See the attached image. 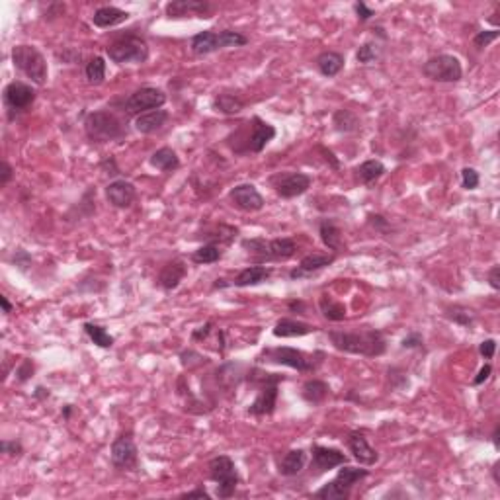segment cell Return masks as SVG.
I'll list each match as a JSON object with an SVG mask.
<instances>
[{
	"instance_id": "cell-60",
	"label": "cell",
	"mask_w": 500,
	"mask_h": 500,
	"mask_svg": "<svg viewBox=\"0 0 500 500\" xmlns=\"http://www.w3.org/2000/svg\"><path fill=\"white\" fill-rule=\"evenodd\" d=\"M49 389H45V387H38L36 391H34V397L39 398V401H43V398H49Z\"/></svg>"
},
{
	"instance_id": "cell-28",
	"label": "cell",
	"mask_w": 500,
	"mask_h": 500,
	"mask_svg": "<svg viewBox=\"0 0 500 500\" xmlns=\"http://www.w3.org/2000/svg\"><path fill=\"white\" fill-rule=\"evenodd\" d=\"M344 64H346V59H344L342 53L338 51H322L315 59L317 71L326 78H334L336 75H340V71L344 69Z\"/></svg>"
},
{
	"instance_id": "cell-59",
	"label": "cell",
	"mask_w": 500,
	"mask_h": 500,
	"mask_svg": "<svg viewBox=\"0 0 500 500\" xmlns=\"http://www.w3.org/2000/svg\"><path fill=\"white\" fill-rule=\"evenodd\" d=\"M287 307L291 309V311H299V313H305V303H303L301 299H291V301H287Z\"/></svg>"
},
{
	"instance_id": "cell-13",
	"label": "cell",
	"mask_w": 500,
	"mask_h": 500,
	"mask_svg": "<svg viewBox=\"0 0 500 500\" xmlns=\"http://www.w3.org/2000/svg\"><path fill=\"white\" fill-rule=\"evenodd\" d=\"M167 104V94L165 90L156 88V86H143V88L135 90L128 100L123 102V112L128 116H141L153 110H160Z\"/></svg>"
},
{
	"instance_id": "cell-22",
	"label": "cell",
	"mask_w": 500,
	"mask_h": 500,
	"mask_svg": "<svg viewBox=\"0 0 500 500\" xmlns=\"http://www.w3.org/2000/svg\"><path fill=\"white\" fill-rule=\"evenodd\" d=\"M336 260V254L334 252H313V254H307V257L301 258L299 266L295 270H291V280H299V278H305V276H311V274H317L321 272L326 266L334 264Z\"/></svg>"
},
{
	"instance_id": "cell-52",
	"label": "cell",
	"mask_w": 500,
	"mask_h": 500,
	"mask_svg": "<svg viewBox=\"0 0 500 500\" xmlns=\"http://www.w3.org/2000/svg\"><path fill=\"white\" fill-rule=\"evenodd\" d=\"M354 12L358 16L359 22H368V20H372L373 16H375V12H373L366 2H356V4H354Z\"/></svg>"
},
{
	"instance_id": "cell-57",
	"label": "cell",
	"mask_w": 500,
	"mask_h": 500,
	"mask_svg": "<svg viewBox=\"0 0 500 500\" xmlns=\"http://www.w3.org/2000/svg\"><path fill=\"white\" fill-rule=\"evenodd\" d=\"M488 285H490L495 291H499L500 289V266H492V268L488 270Z\"/></svg>"
},
{
	"instance_id": "cell-2",
	"label": "cell",
	"mask_w": 500,
	"mask_h": 500,
	"mask_svg": "<svg viewBox=\"0 0 500 500\" xmlns=\"http://www.w3.org/2000/svg\"><path fill=\"white\" fill-rule=\"evenodd\" d=\"M241 246L257 264L285 262V260H289L297 252V244L289 237H280V239H262V237L243 239Z\"/></svg>"
},
{
	"instance_id": "cell-41",
	"label": "cell",
	"mask_w": 500,
	"mask_h": 500,
	"mask_svg": "<svg viewBox=\"0 0 500 500\" xmlns=\"http://www.w3.org/2000/svg\"><path fill=\"white\" fill-rule=\"evenodd\" d=\"M446 317L449 321H453L455 324H462L465 329L473 326L475 322V313L471 309L462 307V305H453V307L446 309Z\"/></svg>"
},
{
	"instance_id": "cell-33",
	"label": "cell",
	"mask_w": 500,
	"mask_h": 500,
	"mask_svg": "<svg viewBox=\"0 0 500 500\" xmlns=\"http://www.w3.org/2000/svg\"><path fill=\"white\" fill-rule=\"evenodd\" d=\"M387 172V168L381 160H375V158H370L366 163H361L358 168H356V178L364 184V186H372L375 184L377 180L383 176Z\"/></svg>"
},
{
	"instance_id": "cell-8",
	"label": "cell",
	"mask_w": 500,
	"mask_h": 500,
	"mask_svg": "<svg viewBox=\"0 0 500 500\" xmlns=\"http://www.w3.org/2000/svg\"><path fill=\"white\" fill-rule=\"evenodd\" d=\"M12 63L14 69H18L22 75H26L34 84H38V86L45 84L49 69H47L45 55L39 51L38 47L26 45V43L16 45L12 49Z\"/></svg>"
},
{
	"instance_id": "cell-55",
	"label": "cell",
	"mask_w": 500,
	"mask_h": 500,
	"mask_svg": "<svg viewBox=\"0 0 500 500\" xmlns=\"http://www.w3.org/2000/svg\"><path fill=\"white\" fill-rule=\"evenodd\" d=\"M100 168H102L106 174H110V176H117V174H119V168H117L116 158H114V156L104 158L102 163H100Z\"/></svg>"
},
{
	"instance_id": "cell-36",
	"label": "cell",
	"mask_w": 500,
	"mask_h": 500,
	"mask_svg": "<svg viewBox=\"0 0 500 500\" xmlns=\"http://www.w3.org/2000/svg\"><path fill=\"white\" fill-rule=\"evenodd\" d=\"M213 110L225 116H237L244 110V100L237 94H217L213 98Z\"/></svg>"
},
{
	"instance_id": "cell-62",
	"label": "cell",
	"mask_w": 500,
	"mask_h": 500,
	"mask_svg": "<svg viewBox=\"0 0 500 500\" xmlns=\"http://www.w3.org/2000/svg\"><path fill=\"white\" fill-rule=\"evenodd\" d=\"M499 467H500V462H495V465H492V469H490V473H492V481H495V485H499V487H500Z\"/></svg>"
},
{
	"instance_id": "cell-48",
	"label": "cell",
	"mask_w": 500,
	"mask_h": 500,
	"mask_svg": "<svg viewBox=\"0 0 500 500\" xmlns=\"http://www.w3.org/2000/svg\"><path fill=\"white\" fill-rule=\"evenodd\" d=\"M0 449H2V453H6V455H22L24 453V448H22V444L18 442V440H2V444H0Z\"/></svg>"
},
{
	"instance_id": "cell-16",
	"label": "cell",
	"mask_w": 500,
	"mask_h": 500,
	"mask_svg": "<svg viewBox=\"0 0 500 500\" xmlns=\"http://www.w3.org/2000/svg\"><path fill=\"white\" fill-rule=\"evenodd\" d=\"M348 463V455L338 448H326L321 444L311 446V473L321 475Z\"/></svg>"
},
{
	"instance_id": "cell-17",
	"label": "cell",
	"mask_w": 500,
	"mask_h": 500,
	"mask_svg": "<svg viewBox=\"0 0 500 500\" xmlns=\"http://www.w3.org/2000/svg\"><path fill=\"white\" fill-rule=\"evenodd\" d=\"M229 202L237 209L244 211V213H254V211H260L262 207L266 206L262 193L258 192L254 184H239V186H235L229 192Z\"/></svg>"
},
{
	"instance_id": "cell-25",
	"label": "cell",
	"mask_w": 500,
	"mask_h": 500,
	"mask_svg": "<svg viewBox=\"0 0 500 500\" xmlns=\"http://www.w3.org/2000/svg\"><path fill=\"white\" fill-rule=\"evenodd\" d=\"M274 270L270 266H262V264H254V266H246L243 268L237 276L235 280L231 282V285L235 287H252V285H260L264 283L266 280L272 278Z\"/></svg>"
},
{
	"instance_id": "cell-27",
	"label": "cell",
	"mask_w": 500,
	"mask_h": 500,
	"mask_svg": "<svg viewBox=\"0 0 500 500\" xmlns=\"http://www.w3.org/2000/svg\"><path fill=\"white\" fill-rule=\"evenodd\" d=\"M307 465V451L301 448L289 449L278 462V473L282 477H297Z\"/></svg>"
},
{
	"instance_id": "cell-54",
	"label": "cell",
	"mask_w": 500,
	"mask_h": 500,
	"mask_svg": "<svg viewBox=\"0 0 500 500\" xmlns=\"http://www.w3.org/2000/svg\"><path fill=\"white\" fill-rule=\"evenodd\" d=\"M490 373H492V366H490V364H485V366H483V368L479 370V373H477V375L473 377L471 385H473V387H479V385H483L485 381H487L488 377H490Z\"/></svg>"
},
{
	"instance_id": "cell-30",
	"label": "cell",
	"mask_w": 500,
	"mask_h": 500,
	"mask_svg": "<svg viewBox=\"0 0 500 500\" xmlns=\"http://www.w3.org/2000/svg\"><path fill=\"white\" fill-rule=\"evenodd\" d=\"M319 235H321L322 244L333 250V252H342L344 250V241H342V231L334 223V219H322L319 223Z\"/></svg>"
},
{
	"instance_id": "cell-11",
	"label": "cell",
	"mask_w": 500,
	"mask_h": 500,
	"mask_svg": "<svg viewBox=\"0 0 500 500\" xmlns=\"http://www.w3.org/2000/svg\"><path fill=\"white\" fill-rule=\"evenodd\" d=\"M422 75L434 82H460L463 77V69L460 59L455 55H448V53H440L430 57L426 63L422 64Z\"/></svg>"
},
{
	"instance_id": "cell-32",
	"label": "cell",
	"mask_w": 500,
	"mask_h": 500,
	"mask_svg": "<svg viewBox=\"0 0 500 500\" xmlns=\"http://www.w3.org/2000/svg\"><path fill=\"white\" fill-rule=\"evenodd\" d=\"M151 167H154L156 170H163V172H174L180 168V156L176 154L174 149L170 147H163L158 151H154L149 158Z\"/></svg>"
},
{
	"instance_id": "cell-64",
	"label": "cell",
	"mask_w": 500,
	"mask_h": 500,
	"mask_svg": "<svg viewBox=\"0 0 500 500\" xmlns=\"http://www.w3.org/2000/svg\"><path fill=\"white\" fill-rule=\"evenodd\" d=\"M71 412H73V407H71V405H67V407L63 409L64 418H69V416H71Z\"/></svg>"
},
{
	"instance_id": "cell-35",
	"label": "cell",
	"mask_w": 500,
	"mask_h": 500,
	"mask_svg": "<svg viewBox=\"0 0 500 500\" xmlns=\"http://www.w3.org/2000/svg\"><path fill=\"white\" fill-rule=\"evenodd\" d=\"M319 309H321L322 317H324L326 321L340 322L346 319V305L340 303V301H336V299L331 297V295L326 294L321 295V299H319Z\"/></svg>"
},
{
	"instance_id": "cell-15",
	"label": "cell",
	"mask_w": 500,
	"mask_h": 500,
	"mask_svg": "<svg viewBox=\"0 0 500 500\" xmlns=\"http://www.w3.org/2000/svg\"><path fill=\"white\" fill-rule=\"evenodd\" d=\"M112 465L119 471H137L139 469V449L131 434H121L114 440L110 448Z\"/></svg>"
},
{
	"instance_id": "cell-63",
	"label": "cell",
	"mask_w": 500,
	"mask_h": 500,
	"mask_svg": "<svg viewBox=\"0 0 500 500\" xmlns=\"http://www.w3.org/2000/svg\"><path fill=\"white\" fill-rule=\"evenodd\" d=\"M499 432H500V428L497 426L495 428V432H492V444H495V449H499L500 448V444H499Z\"/></svg>"
},
{
	"instance_id": "cell-12",
	"label": "cell",
	"mask_w": 500,
	"mask_h": 500,
	"mask_svg": "<svg viewBox=\"0 0 500 500\" xmlns=\"http://www.w3.org/2000/svg\"><path fill=\"white\" fill-rule=\"evenodd\" d=\"M270 186L274 188V192L278 193L282 200H294L307 192L311 188V176L305 172H297V170H285V172H276L270 176Z\"/></svg>"
},
{
	"instance_id": "cell-21",
	"label": "cell",
	"mask_w": 500,
	"mask_h": 500,
	"mask_svg": "<svg viewBox=\"0 0 500 500\" xmlns=\"http://www.w3.org/2000/svg\"><path fill=\"white\" fill-rule=\"evenodd\" d=\"M346 446L352 453V457L364 465V467H372L375 463L379 462V453L370 446L368 438L364 436L361 432H350L346 438Z\"/></svg>"
},
{
	"instance_id": "cell-50",
	"label": "cell",
	"mask_w": 500,
	"mask_h": 500,
	"mask_svg": "<svg viewBox=\"0 0 500 500\" xmlns=\"http://www.w3.org/2000/svg\"><path fill=\"white\" fill-rule=\"evenodd\" d=\"M495 352H497V340L495 338H487L479 344V354L485 359L495 358Z\"/></svg>"
},
{
	"instance_id": "cell-47",
	"label": "cell",
	"mask_w": 500,
	"mask_h": 500,
	"mask_svg": "<svg viewBox=\"0 0 500 500\" xmlns=\"http://www.w3.org/2000/svg\"><path fill=\"white\" fill-rule=\"evenodd\" d=\"M368 225H372L373 229L379 233L391 231V223H389L383 215H379V213H370V215H368Z\"/></svg>"
},
{
	"instance_id": "cell-44",
	"label": "cell",
	"mask_w": 500,
	"mask_h": 500,
	"mask_svg": "<svg viewBox=\"0 0 500 500\" xmlns=\"http://www.w3.org/2000/svg\"><path fill=\"white\" fill-rule=\"evenodd\" d=\"M500 38L499 29H483V32H477L473 38V45L477 49H485L488 47L492 41H497Z\"/></svg>"
},
{
	"instance_id": "cell-34",
	"label": "cell",
	"mask_w": 500,
	"mask_h": 500,
	"mask_svg": "<svg viewBox=\"0 0 500 500\" xmlns=\"http://www.w3.org/2000/svg\"><path fill=\"white\" fill-rule=\"evenodd\" d=\"M333 126L338 133H356L361 128V121L356 112L342 108L333 114Z\"/></svg>"
},
{
	"instance_id": "cell-38",
	"label": "cell",
	"mask_w": 500,
	"mask_h": 500,
	"mask_svg": "<svg viewBox=\"0 0 500 500\" xmlns=\"http://www.w3.org/2000/svg\"><path fill=\"white\" fill-rule=\"evenodd\" d=\"M84 75H86L88 84H92V86L104 84V80H106V61H104V57H100V55L92 57L86 63V67H84Z\"/></svg>"
},
{
	"instance_id": "cell-7",
	"label": "cell",
	"mask_w": 500,
	"mask_h": 500,
	"mask_svg": "<svg viewBox=\"0 0 500 500\" xmlns=\"http://www.w3.org/2000/svg\"><path fill=\"white\" fill-rule=\"evenodd\" d=\"M370 475L368 469L364 467H350L348 463L340 465L338 473L333 481H329L326 485H322L313 497L321 500H346L352 495L354 485H358L359 481H364Z\"/></svg>"
},
{
	"instance_id": "cell-42",
	"label": "cell",
	"mask_w": 500,
	"mask_h": 500,
	"mask_svg": "<svg viewBox=\"0 0 500 500\" xmlns=\"http://www.w3.org/2000/svg\"><path fill=\"white\" fill-rule=\"evenodd\" d=\"M356 59L361 64H372L379 59V45L373 43V41H366L359 45L358 53H356Z\"/></svg>"
},
{
	"instance_id": "cell-31",
	"label": "cell",
	"mask_w": 500,
	"mask_h": 500,
	"mask_svg": "<svg viewBox=\"0 0 500 500\" xmlns=\"http://www.w3.org/2000/svg\"><path fill=\"white\" fill-rule=\"evenodd\" d=\"M331 395V387L321 381V379H309L301 387V397L305 403L313 405V407H319L322 405Z\"/></svg>"
},
{
	"instance_id": "cell-39",
	"label": "cell",
	"mask_w": 500,
	"mask_h": 500,
	"mask_svg": "<svg viewBox=\"0 0 500 500\" xmlns=\"http://www.w3.org/2000/svg\"><path fill=\"white\" fill-rule=\"evenodd\" d=\"M223 258V250H221V246L217 244H211V243H206L202 244L198 250H193L192 254V262L193 264H215Z\"/></svg>"
},
{
	"instance_id": "cell-6",
	"label": "cell",
	"mask_w": 500,
	"mask_h": 500,
	"mask_svg": "<svg viewBox=\"0 0 500 500\" xmlns=\"http://www.w3.org/2000/svg\"><path fill=\"white\" fill-rule=\"evenodd\" d=\"M246 43H248V38L235 29H221V32L204 29L193 36L190 47H192L193 55L206 57V55L227 49V47H243Z\"/></svg>"
},
{
	"instance_id": "cell-4",
	"label": "cell",
	"mask_w": 500,
	"mask_h": 500,
	"mask_svg": "<svg viewBox=\"0 0 500 500\" xmlns=\"http://www.w3.org/2000/svg\"><path fill=\"white\" fill-rule=\"evenodd\" d=\"M248 381L258 383V395L252 401V405L248 407V414H252V416L274 414L276 407H278V385H280V381H283V375L250 370Z\"/></svg>"
},
{
	"instance_id": "cell-45",
	"label": "cell",
	"mask_w": 500,
	"mask_h": 500,
	"mask_svg": "<svg viewBox=\"0 0 500 500\" xmlns=\"http://www.w3.org/2000/svg\"><path fill=\"white\" fill-rule=\"evenodd\" d=\"M481 184V176L479 172L471 167H465L462 170V186L465 190H477Z\"/></svg>"
},
{
	"instance_id": "cell-53",
	"label": "cell",
	"mask_w": 500,
	"mask_h": 500,
	"mask_svg": "<svg viewBox=\"0 0 500 500\" xmlns=\"http://www.w3.org/2000/svg\"><path fill=\"white\" fill-rule=\"evenodd\" d=\"M14 178V168L10 163H6V160H2V165H0V186L4 188L10 180Z\"/></svg>"
},
{
	"instance_id": "cell-51",
	"label": "cell",
	"mask_w": 500,
	"mask_h": 500,
	"mask_svg": "<svg viewBox=\"0 0 500 500\" xmlns=\"http://www.w3.org/2000/svg\"><path fill=\"white\" fill-rule=\"evenodd\" d=\"M213 326H215V322L213 321H207L206 324H202L200 329H195L192 333V340L193 342H204V340H207V336L211 334V331H213Z\"/></svg>"
},
{
	"instance_id": "cell-49",
	"label": "cell",
	"mask_w": 500,
	"mask_h": 500,
	"mask_svg": "<svg viewBox=\"0 0 500 500\" xmlns=\"http://www.w3.org/2000/svg\"><path fill=\"white\" fill-rule=\"evenodd\" d=\"M401 346L405 350H422L424 348V338L418 333H411L409 336L403 338Z\"/></svg>"
},
{
	"instance_id": "cell-24",
	"label": "cell",
	"mask_w": 500,
	"mask_h": 500,
	"mask_svg": "<svg viewBox=\"0 0 500 500\" xmlns=\"http://www.w3.org/2000/svg\"><path fill=\"white\" fill-rule=\"evenodd\" d=\"M317 331L319 329L315 324H309V322L299 321V319L283 317V319L276 322L272 333H274L276 338H301V336H307V334L317 333Z\"/></svg>"
},
{
	"instance_id": "cell-1",
	"label": "cell",
	"mask_w": 500,
	"mask_h": 500,
	"mask_svg": "<svg viewBox=\"0 0 500 500\" xmlns=\"http://www.w3.org/2000/svg\"><path fill=\"white\" fill-rule=\"evenodd\" d=\"M329 340L338 352L364 358H379L387 352L385 334L370 326L354 331H329Z\"/></svg>"
},
{
	"instance_id": "cell-3",
	"label": "cell",
	"mask_w": 500,
	"mask_h": 500,
	"mask_svg": "<svg viewBox=\"0 0 500 500\" xmlns=\"http://www.w3.org/2000/svg\"><path fill=\"white\" fill-rule=\"evenodd\" d=\"M260 361L266 364H276V366H285L297 370L299 373H311L317 372L319 366L324 359V352H315V354H307L303 350L289 346H278V348H266L260 356Z\"/></svg>"
},
{
	"instance_id": "cell-9",
	"label": "cell",
	"mask_w": 500,
	"mask_h": 500,
	"mask_svg": "<svg viewBox=\"0 0 500 500\" xmlns=\"http://www.w3.org/2000/svg\"><path fill=\"white\" fill-rule=\"evenodd\" d=\"M106 55L117 64H141L149 59V45L141 36L128 34L108 43Z\"/></svg>"
},
{
	"instance_id": "cell-58",
	"label": "cell",
	"mask_w": 500,
	"mask_h": 500,
	"mask_svg": "<svg viewBox=\"0 0 500 500\" xmlns=\"http://www.w3.org/2000/svg\"><path fill=\"white\" fill-rule=\"evenodd\" d=\"M319 151L324 154V160H326V163H331V167H333L334 170H338V168H340V163H338V158L334 156L333 151H329V149H324V147H319Z\"/></svg>"
},
{
	"instance_id": "cell-23",
	"label": "cell",
	"mask_w": 500,
	"mask_h": 500,
	"mask_svg": "<svg viewBox=\"0 0 500 500\" xmlns=\"http://www.w3.org/2000/svg\"><path fill=\"white\" fill-rule=\"evenodd\" d=\"M186 274H188L186 262L180 260V258H174V260H170V262H167V264L163 266L156 283H158V287H163L165 291H174L180 283L184 282Z\"/></svg>"
},
{
	"instance_id": "cell-40",
	"label": "cell",
	"mask_w": 500,
	"mask_h": 500,
	"mask_svg": "<svg viewBox=\"0 0 500 500\" xmlns=\"http://www.w3.org/2000/svg\"><path fill=\"white\" fill-rule=\"evenodd\" d=\"M237 235H239V229H235L231 225H219V227H215V231L206 233L204 237H206L207 243L221 246V244H231Z\"/></svg>"
},
{
	"instance_id": "cell-14",
	"label": "cell",
	"mask_w": 500,
	"mask_h": 500,
	"mask_svg": "<svg viewBox=\"0 0 500 500\" xmlns=\"http://www.w3.org/2000/svg\"><path fill=\"white\" fill-rule=\"evenodd\" d=\"M38 98V92L32 84L22 82V80H12L6 84V88L2 92V100L8 110V117L14 119V116L27 112Z\"/></svg>"
},
{
	"instance_id": "cell-20",
	"label": "cell",
	"mask_w": 500,
	"mask_h": 500,
	"mask_svg": "<svg viewBox=\"0 0 500 500\" xmlns=\"http://www.w3.org/2000/svg\"><path fill=\"white\" fill-rule=\"evenodd\" d=\"M211 4L207 0H172L165 6V14L168 18H186V16H200V18H209Z\"/></svg>"
},
{
	"instance_id": "cell-56",
	"label": "cell",
	"mask_w": 500,
	"mask_h": 500,
	"mask_svg": "<svg viewBox=\"0 0 500 500\" xmlns=\"http://www.w3.org/2000/svg\"><path fill=\"white\" fill-rule=\"evenodd\" d=\"M180 499H211V495L204 487H200L193 488V490H188V492H182Z\"/></svg>"
},
{
	"instance_id": "cell-46",
	"label": "cell",
	"mask_w": 500,
	"mask_h": 500,
	"mask_svg": "<svg viewBox=\"0 0 500 500\" xmlns=\"http://www.w3.org/2000/svg\"><path fill=\"white\" fill-rule=\"evenodd\" d=\"M34 372H36V364H34V359H22V364L16 368V379L20 381V383H26L27 379L34 375Z\"/></svg>"
},
{
	"instance_id": "cell-43",
	"label": "cell",
	"mask_w": 500,
	"mask_h": 500,
	"mask_svg": "<svg viewBox=\"0 0 500 500\" xmlns=\"http://www.w3.org/2000/svg\"><path fill=\"white\" fill-rule=\"evenodd\" d=\"M180 361H182V366H184V368L192 370V368H200V366H204V364H207L209 359H207L206 356H202V354H198L195 350H184V352L180 354Z\"/></svg>"
},
{
	"instance_id": "cell-5",
	"label": "cell",
	"mask_w": 500,
	"mask_h": 500,
	"mask_svg": "<svg viewBox=\"0 0 500 500\" xmlns=\"http://www.w3.org/2000/svg\"><path fill=\"white\" fill-rule=\"evenodd\" d=\"M86 137L94 143L121 141L128 135V128L119 117L110 110H96L84 117Z\"/></svg>"
},
{
	"instance_id": "cell-29",
	"label": "cell",
	"mask_w": 500,
	"mask_h": 500,
	"mask_svg": "<svg viewBox=\"0 0 500 500\" xmlns=\"http://www.w3.org/2000/svg\"><path fill=\"white\" fill-rule=\"evenodd\" d=\"M128 18L129 12L117 8V6H100L92 16V24L106 29V27H116L123 22H128Z\"/></svg>"
},
{
	"instance_id": "cell-61",
	"label": "cell",
	"mask_w": 500,
	"mask_h": 500,
	"mask_svg": "<svg viewBox=\"0 0 500 500\" xmlns=\"http://www.w3.org/2000/svg\"><path fill=\"white\" fill-rule=\"evenodd\" d=\"M0 305H2V313L4 315H10L12 313V305H10V301L4 295H0Z\"/></svg>"
},
{
	"instance_id": "cell-18",
	"label": "cell",
	"mask_w": 500,
	"mask_h": 500,
	"mask_svg": "<svg viewBox=\"0 0 500 500\" xmlns=\"http://www.w3.org/2000/svg\"><path fill=\"white\" fill-rule=\"evenodd\" d=\"M276 128L264 121L262 117L254 116L250 119V135H248V143H246V151L250 153H262L266 147H268L270 141L276 139Z\"/></svg>"
},
{
	"instance_id": "cell-26",
	"label": "cell",
	"mask_w": 500,
	"mask_h": 500,
	"mask_svg": "<svg viewBox=\"0 0 500 500\" xmlns=\"http://www.w3.org/2000/svg\"><path fill=\"white\" fill-rule=\"evenodd\" d=\"M168 119H170V114L167 110H153V112H147V114L135 117V129L141 135H153L167 126Z\"/></svg>"
},
{
	"instance_id": "cell-10",
	"label": "cell",
	"mask_w": 500,
	"mask_h": 500,
	"mask_svg": "<svg viewBox=\"0 0 500 500\" xmlns=\"http://www.w3.org/2000/svg\"><path fill=\"white\" fill-rule=\"evenodd\" d=\"M207 473H209V479L217 485L219 499H231L241 483L237 465L229 455H215L213 460H209Z\"/></svg>"
},
{
	"instance_id": "cell-37",
	"label": "cell",
	"mask_w": 500,
	"mask_h": 500,
	"mask_svg": "<svg viewBox=\"0 0 500 500\" xmlns=\"http://www.w3.org/2000/svg\"><path fill=\"white\" fill-rule=\"evenodd\" d=\"M82 329H84L86 336H88L90 340H92L98 348H112L114 346V342H116V338L108 333L102 324H98V322H84Z\"/></svg>"
},
{
	"instance_id": "cell-19",
	"label": "cell",
	"mask_w": 500,
	"mask_h": 500,
	"mask_svg": "<svg viewBox=\"0 0 500 500\" xmlns=\"http://www.w3.org/2000/svg\"><path fill=\"white\" fill-rule=\"evenodd\" d=\"M106 198L116 209H128L137 200V188L126 178L114 180L106 186Z\"/></svg>"
}]
</instances>
